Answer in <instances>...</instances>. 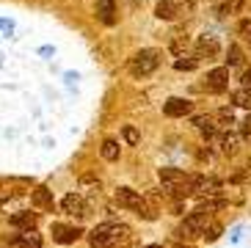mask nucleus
<instances>
[{"mask_svg":"<svg viewBox=\"0 0 251 248\" xmlns=\"http://www.w3.org/2000/svg\"><path fill=\"white\" fill-rule=\"evenodd\" d=\"M116 204L119 207H125V210H130V212H135V215H141L144 221H155V210L141 198V193L138 190H133V188H119L116 190Z\"/></svg>","mask_w":251,"mask_h":248,"instance_id":"obj_1","label":"nucleus"},{"mask_svg":"<svg viewBox=\"0 0 251 248\" xmlns=\"http://www.w3.org/2000/svg\"><path fill=\"white\" fill-rule=\"evenodd\" d=\"M157 66H160V52L152 50V47L149 50H138L130 58V74L133 77H147V74L155 72Z\"/></svg>","mask_w":251,"mask_h":248,"instance_id":"obj_2","label":"nucleus"},{"mask_svg":"<svg viewBox=\"0 0 251 248\" xmlns=\"http://www.w3.org/2000/svg\"><path fill=\"white\" fill-rule=\"evenodd\" d=\"M113 232H116V223H100L94 226L86 237H89L91 248H113Z\"/></svg>","mask_w":251,"mask_h":248,"instance_id":"obj_3","label":"nucleus"},{"mask_svg":"<svg viewBox=\"0 0 251 248\" xmlns=\"http://www.w3.org/2000/svg\"><path fill=\"white\" fill-rule=\"evenodd\" d=\"M50 234H52V240L58 243V246H72V243H77L83 237V229L72 226V223H52Z\"/></svg>","mask_w":251,"mask_h":248,"instance_id":"obj_4","label":"nucleus"},{"mask_svg":"<svg viewBox=\"0 0 251 248\" xmlns=\"http://www.w3.org/2000/svg\"><path fill=\"white\" fill-rule=\"evenodd\" d=\"M204 88L207 91H213V94H221L229 88V66H215L210 69L204 77Z\"/></svg>","mask_w":251,"mask_h":248,"instance_id":"obj_5","label":"nucleus"},{"mask_svg":"<svg viewBox=\"0 0 251 248\" xmlns=\"http://www.w3.org/2000/svg\"><path fill=\"white\" fill-rule=\"evenodd\" d=\"M163 113H166L169 119L191 116V113H193V102H191V99H185V97H171V99H166V105H163Z\"/></svg>","mask_w":251,"mask_h":248,"instance_id":"obj_6","label":"nucleus"},{"mask_svg":"<svg viewBox=\"0 0 251 248\" xmlns=\"http://www.w3.org/2000/svg\"><path fill=\"white\" fill-rule=\"evenodd\" d=\"M8 243L20 248H42V234L36 229H25V232H14L8 234Z\"/></svg>","mask_w":251,"mask_h":248,"instance_id":"obj_7","label":"nucleus"},{"mask_svg":"<svg viewBox=\"0 0 251 248\" xmlns=\"http://www.w3.org/2000/svg\"><path fill=\"white\" fill-rule=\"evenodd\" d=\"M182 14V0H157V6H155V17L157 20H177V17Z\"/></svg>","mask_w":251,"mask_h":248,"instance_id":"obj_8","label":"nucleus"},{"mask_svg":"<svg viewBox=\"0 0 251 248\" xmlns=\"http://www.w3.org/2000/svg\"><path fill=\"white\" fill-rule=\"evenodd\" d=\"M94 14L102 25H116V0H97Z\"/></svg>","mask_w":251,"mask_h":248,"instance_id":"obj_9","label":"nucleus"},{"mask_svg":"<svg viewBox=\"0 0 251 248\" xmlns=\"http://www.w3.org/2000/svg\"><path fill=\"white\" fill-rule=\"evenodd\" d=\"M61 210L67 215H86V201H83L80 193H67L61 198Z\"/></svg>","mask_w":251,"mask_h":248,"instance_id":"obj_10","label":"nucleus"},{"mask_svg":"<svg viewBox=\"0 0 251 248\" xmlns=\"http://www.w3.org/2000/svg\"><path fill=\"white\" fill-rule=\"evenodd\" d=\"M36 221H39L36 212L20 210V212H14V215H11V226H14L17 232H25V229H36Z\"/></svg>","mask_w":251,"mask_h":248,"instance_id":"obj_11","label":"nucleus"},{"mask_svg":"<svg viewBox=\"0 0 251 248\" xmlns=\"http://www.w3.org/2000/svg\"><path fill=\"white\" fill-rule=\"evenodd\" d=\"M30 201H33V207L42 210V212H52V207H55L50 188H36V190H33V196H30Z\"/></svg>","mask_w":251,"mask_h":248,"instance_id":"obj_12","label":"nucleus"},{"mask_svg":"<svg viewBox=\"0 0 251 248\" xmlns=\"http://www.w3.org/2000/svg\"><path fill=\"white\" fill-rule=\"evenodd\" d=\"M218 42H215V36H199V42H196V58H213V55H218Z\"/></svg>","mask_w":251,"mask_h":248,"instance_id":"obj_13","label":"nucleus"},{"mask_svg":"<svg viewBox=\"0 0 251 248\" xmlns=\"http://www.w3.org/2000/svg\"><path fill=\"white\" fill-rule=\"evenodd\" d=\"M157 174H160V182L166 185V188H169V185H179V182H185V179H188V171H182V168H174V166L160 168Z\"/></svg>","mask_w":251,"mask_h":248,"instance_id":"obj_14","label":"nucleus"},{"mask_svg":"<svg viewBox=\"0 0 251 248\" xmlns=\"http://www.w3.org/2000/svg\"><path fill=\"white\" fill-rule=\"evenodd\" d=\"M100 154H102V160H108V163L119 160V154H122V149H119V141L105 138V141H102V146H100Z\"/></svg>","mask_w":251,"mask_h":248,"instance_id":"obj_15","label":"nucleus"},{"mask_svg":"<svg viewBox=\"0 0 251 248\" xmlns=\"http://www.w3.org/2000/svg\"><path fill=\"white\" fill-rule=\"evenodd\" d=\"M232 105L251 110V86H240L237 91H232Z\"/></svg>","mask_w":251,"mask_h":248,"instance_id":"obj_16","label":"nucleus"},{"mask_svg":"<svg viewBox=\"0 0 251 248\" xmlns=\"http://www.w3.org/2000/svg\"><path fill=\"white\" fill-rule=\"evenodd\" d=\"M221 234H224V223H221V221H215V218H213V221H210V223L204 226L201 237H204L207 243H215L218 237H221Z\"/></svg>","mask_w":251,"mask_h":248,"instance_id":"obj_17","label":"nucleus"},{"mask_svg":"<svg viewBox=\"0 0 251 248\" xmlns=\"http://www.w3.org/2000/svg\"><path fill=\"white\" fill-rule=\"evenodd\" d=\"M243 64V50H240V44H229L226 47V66L229 69H235V66Z\"/></svg>","mask_w":251,"mask_h":248,"instance_id":"obj_18","label":"nucleus"},{"mask_svg":"<svg viewBox=\"0 0 251 248\" xmlns=\"http://www.w3.org/2000/svg\"><path fill=\"white\" fill-rule=\"evenodd\" d=\"M196 66H199V58H196V55H179V58L174 61V69H177V72H191Z\"/></svg>","mask_w":251,"mask_h":248,"instance_id":"obj_19","label":"nucleus"},{"mask_svg":"<svg viewBox=\"0 0 251 248\" xmlns=\"http://www.w3.org/2000/svg\"><path fill=\"white\" fill-rule=\"evenodd\" d=\"M130 243V229L125 223H116V232H113V248H125Z\"/></svg>","mask_w":251,"mask_h":248,"instance_id":"obj_20","label":"nucleus"},{"mask_svg":"<svg viewBox=\"0 0 251 248\" xmlns=\"http://www.w3.org/2000/svg\"><path fill=\"white\" fill-rule=\"evenodd\" d=\"M243 8V0H224L218 6V17H229V14H237Z\"/></svg>","mask_w":251,"mask_h":248,"instance_id":"obj_21","label":"nucleus"},{"mask_svg":"<svg viewBox=\"0 0 251 248\" xmlns=\"http://www.w3.org/2000/svg\"><path fill=\"white\" fill-rule=\"evenodd\" d=\"M218 144H221V152L224 154H235L240 138H237V135H221V138H218Z\"/></svg>","mask_w":251,"mask_h":248,"instance_id":"obj_22","label":"nucleus"},{"mask_svg":"<svg viewBox=\"0 0 251 248\" xmlns=\"http://www.w3.org/2000/svg\"><path fill=\"white\" fill-rule=\"evenodd\" d=\"M199 132H201V138H215V135H218V124L210 119V122H204L199 127Z\"/></svg>","mask_w":251,"mask_h":248,"instance_id":"obj_23","label":"nucleus"},{"mask_svg":"<svg viewBox=\"0 0 251 248\" xmlns=\"http://www.w3.org/2000/svg\"><path fill=\"white\" fill-rule=\"evenodd\" d=\"M122 135H125V141H127V144H130V146H135V144H138V141H141V132L135 130L133 124H127V127H125V132H122Z\"/></svg>","mask_w":251,"mask_h":248,"instance_id":"obj_24","label":"nucleus"},{"mask_svg":"<svg viewBox=\"0 0 251 248\" xmlns=\"http://www.w3.org/2000/svg\"><path fill=\"white\" fill-rule=\"evenodd\" d=\"M80 185H83V188H89V185H91V188H100V176H97V174H83L80 176Z\"/></svg>","mask_w":251,"mask_h":248,"instance_id":"obj_25","label":"nucleus"},{"mask_svg":"<svg viewBox=\"0 0 251 248\" xmlns=\"http://www.w3.org/2000/svg\"><path fill=\"white\" fill-rule=\"evenodd\" d=\"M218 122H221V124H235L232 108H221V110H218Z\"/></svg>","mask_w":251,"mask_h":248,"instance_id":"obj_26","label":"nucleus"},{"mask_svg":"<svg viewBox=\"0 0 251 248\" xmlns=\"http://www.w3.org/2000/svg\"><path fill=\"white\" fill-rule=\"evenodd\" d=\"M185 47H188V42H185V36H182V39H174V42H171V52H174L177 58L182 55V50H185Z\"/></svg>","mask_w":251,"mask_h":248,"instance_id":"obj_27","label":"nucleus"},{"mask_svg":"<svg viewBox=\"0 0 251 248\" xmlns=\"http://www.w3.org/2000/svg\"><path fill=\"white\" fill-rule=\"evenodd\" d=\"M240 135H246V138H251V113L240 122Z\"/></svg>","mask_w":251,"mask_h":248,"instance_id":"obj_28","label":"nucleus"},{"mask_svg":"<svg viewBox=\"0 0 251 248\" xmlns=\"http://www.w3.org/2000/svg\"><path fill=\"white\" fill-rule=\"evenodd\" d=\"M191 122H193V127H201L204 122H210V116H193Z\"/></svg>","mask_w":251,"mask_h":248,"instance_id":"obj_29","label":"nucleus"},{"mask_svg":"<svg viewBox=\"0 0 251 248\" xmlns=\"http://www.w3.org/2000/svg\"><path fill=\"white\" fill-rule=\"evenodd\" d=\"M240 83H243V86H251V69H246V72H243V77H240Z\"/></svg>","mask_w":251,"mask_h":248,"instance_id":"obj_30","label":"nucleus"},{"mask_svg":"<svg viewBox=\"0 0 251 248\" xmlns=\"http://www.w3.org/2000/svg\"><path fill=\"white\" fill-rule=\"evenodd\" d=\"M144 248H163V246H144Z\"/></svg>","mask_w":251,"mask_h":248,"instance_id":"obj_31","label":"nucleus"}]
</instances>
